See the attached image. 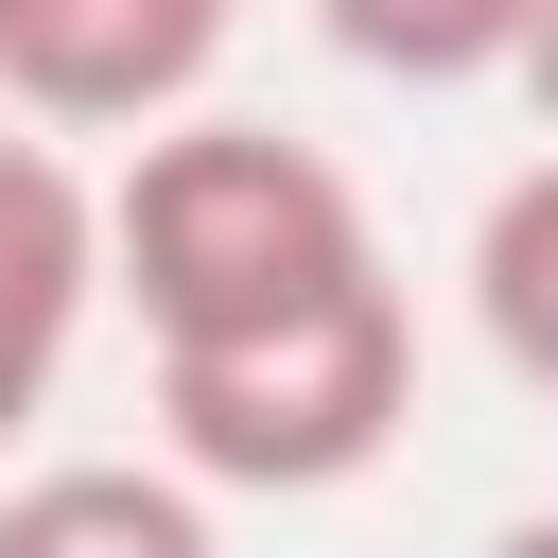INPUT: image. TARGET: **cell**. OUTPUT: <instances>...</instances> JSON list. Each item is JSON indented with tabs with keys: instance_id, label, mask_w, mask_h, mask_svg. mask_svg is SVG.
<instances>
[{
	"instance_id": "1",
	"label": "cell",
	"mask_w": 558,
	"mask_h": 558,
	"mask_svg": "<svg viewBox=\"0 0 558 558\" xmlns=\"http://www.w3.org/2000/svg\"><path fill=\"white\" fill-rule=\"evenodd\" d=\"M366 262H384L366 244V192L314 140H279V122H192L174 105V122H140V157L105 192V279L140 296L157 349L262 331V314H296V296H331Z\"/></svg>"
},
{
	"instance_id": "2",
	"label": "cell",
	"mask_w": 558,
	"mask_h": 558,
	"mask_svg": "<svg viewBox=\"0 0 558 558\" xmlns=\"http://www.w3.org/2000/svg\"><path fill=\"white\" fill-rule=\"evenodd\" d=\"M401 401H418V314H401V279L366 262V279H331V296H296V314H262V331H209V349H157V436H174V471L227 506H296V488H349L384 436H401Z\"/></svg>"
},
{
	"instance_id": "3",
	"label": "cell",
	"mask_w": 558,
	"mask_h": 558,
	"mask_svg": "<svg viewBox=\"0 0 558 558\" xmlns=\"http://www.w3.org/2000/svg\"><path fill=\"white\" fill-rule=\"evenodd\" d=\"M244 0H0V105L52 140H140L209 87Z\"/></svg>"
},
{
	"instance_id": "4",
	"label": "cell",
	"mask_w": 558,
	"mask_h": 558,
	"mask_svg": "<svg viewBox=\"0 0 558 558\" xmlns=\"http://www.w3.org/2000/svg\"><path fill=\"white\" fill-rule=\"evenodd\" d=\"M87 296H105V192L52 157V122H0V453L35 436Z\"/></svg>"
},
{
	"instance_id": "5",
	"label": "cell",
	"mask_w": 558,
	"mask_h": 558,
	"mask_svg": "<svg viewBox=\"0 0 558 558\" xmlns=\"http://www.w3.org/2000/svg\"><path fill=\"white\" fill-rule=\"evenodd\" d=\"M471 331L506 349L523 401H558V157H523V174L471 209Z\"/></svg>"
},
{
	"instance_id": "6",
	"label": "cell",
	"mask_w": 558,
	"mask_h": 558,
	"mask_svg": "<svg viewBox=\"0 0 558 558\" xmlns=\"http://www.w3.org/2000/svg\"><path fill=\"white\" fill-rule=\"evenodd\" d=\"M52 541L209 558V488H192V471H35V488H0V558H52Z\"/></svg>"
},
{
	"instance_id": "7",
	"label": "cell",
	"mask_w": 558,
	"mask_h": 558,
	"mask_svg": "<svg viewBox=\"0 0 558 558\" xmlns=\"http://www.w3.org/2000/svg\"><path fill=\"white\" fill-rule=\"evenodd\" d=\"M314 17H331V52L384 70V87H471V70L523 52L541 0H314Z\"/></svg>"
},
{
	"instance_id": "8",
	"label": "cell",
	"mask_w": 558,
	"mask_h": 558,
	"mask_svg": "<svg viewBox=\"0 0 558 558\" xmlns=\"http://www.w3.org/2000/svg\"><path fill=\"white\" fill-rule=\"evenodd\" d=\"M506 70H523V105H541V122H558V0H541V17H523V52H506Z\"/></svg>"
}]
</instances>
